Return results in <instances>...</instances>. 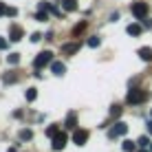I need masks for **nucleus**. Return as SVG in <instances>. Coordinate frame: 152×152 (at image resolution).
I'll return each mask as SVG.
<instances>
[{"mask_svg": "<svg viewBox=\"0 0 152 152\" xmlns=\"http://www.w3.org/2000/svg\"><path fill=\"white\" fill-rule=\"evenodd\" d=\"M7 4H4V2H0V15H7Z\"/></svg>", "mask_w": 152, "mask_h": 152, "instance_id": "24", "label": "nucleus"}, {"mask_svg": "<svg viewBox=\"0 0 152 152\" xmlns=\"http://www.w3.org/2000/svg\"><path fill=\"white\" fill-rule=\"evenodd\" d=\"M73 141H75L77 145H84L88 141V130L84 128H75V132H73Z\"/></svg>", "mask_w": 152, "mask_h": 152, "instance_id": "6", "label": "nucleus"}, {"mask_svg": "<svg viewBox=\"0 0 152 152\" xmlns=\"http://www.w3.org/2000/svg\"><path fill=\"white\" fill-rule=\"evenodd\" d=\"M121 150L124 152H137V143H132V141H124Z\"/></svg>", "mask_w": 152, "mask_h": 152, "instance_id": "13", "label": "nucleus"}, {"mask_svg": "<svg viewBox=\"0 0 152 152\" xmlns=\"http://www.w3.org/2000/svg\"><path fill=\"white\" fill-rule=\"evenodd\" d=\"M99 44H102V40H99L97 35H91V38H88V46H91V49H97Z\"/></svg>", "mask_w": 152, "mask_h": 152, "instance_id": "15", "label": "nucleus"}, {"mask_svg": "<svg viewBox=\"0 0 152 152\" xmlns=\"http://www.w3.org/2000/svg\"><path fill=\"white\" fill-rule=\"evenodd\" d=\"M66 141H69V137H66L64 132H57L55 137H53V143H51V148H53L55 152H57V150H64Z\"/></svg>", "mask_w": 152, "mask_h": 152, "instance_id": "5", "label": "nucleus"}, {"mask_svg": "<svg viewBox=\"0 0 152 152\" xmlns=\"http://www.w3.org/2000/svg\"><path fill=\"white\" fill-rule=\"evenodd\" d=\"M77 51H80V44H64L62 46V53H66V55H73Z\"/></svg>", "mask_w": 152, "mask_h": 152, "instance_id": "10", "label": "nucleus"}, {"mask_svg": "<svg viewBox=\"0 0 152 152\" xmlns=\"http://www.w3.org/2000/svg\"><path fill=\"white\" fill-rule=\"evenodd\" d=\"M62 4H64L66 11H75L77 9V0H62Z\"/></svg>", "mask_w": 152, "mask_h": 152, "instance_id": "12", "label": "nucleus"}, {"mask_svg": "<svg viewBox=\"0 0 152 152\" xmlns=\"http://www.w3.org/2000/svg\"><path fill=\"white\" fill-rule=\"evenodd\" d=\"M64 128H69V130H75V115H69V117H66V124H64Z\"/></svg>", "mask_w": 152, "mask_h": 152, "instance_id": "14", "label": "nucleus"}, {"mask_svg": "<svg viewBox=\"0 0 152 152\" xmlns=\"http://www.w3.org/2000/svg\"><path fill=\"white\" fill-rule=\"evenodd\" d=\"M7 62H9V64H18V62H20V53H9Z\"/></svg>", "mask_w": 152, "mask_h": 152, "instance_id": "19", "label": "nucleus"}, {"mask_svg": "<svg viewBox=\"0 0 152 152\" xmlns=\"http://www.w3.org/2000/svg\"><path fill=\"white\" fill-rule=\"evenodd\" d=\"M15 13H18V9H13V7H9V9H7V15H11V18H13Z\"/></svg>", "mask_w": 152, "mask_h": 152, "instance_id": "25", "label": "nucleus"}, {"mask_svg": "<svg viewBox=\"0 0 152 152\" xmlns=\"http://www.w3.org/2000/svg\"><path fill=\"white\" fill-rule=\"evenodd\" d=\"M148 132L152 134V121H148Z\"/></svg>", "mask_w": 152, "mask_h": 152, "instance_id": "28", "label": "nucleus"}, {"mask_svg": "<svg viewBox=\"0 0 152 152\" xmlns=\"http://www.w3.org/2000/svg\"><path fill=\"white\" fill-rule=\"evenodd\" d=\"M40 40H42L40 33H33V35H31V42H40Z\"/></svg>", "mask_w": 152, "mask_h": 152, "instance_id": "26", "label": "nucleus"}, {"mask_svg": "<svg viewBox=\"0 0 152 152\" xmlns=\"http://www.w3.org/2000/svg\"><path fill=\"white\" fill-rule=\"evenodd\" d=\"M126 132H128V126H126L124 121H117V124L113 126V130L108 132V137H110V139H115V137H124Z\"/></svg>", "mask_w": 152, "mask_h": 152, "instance_id": "4", "label": "nucleus"}, {"mask_svg": "<svg viewBox=\"0 0 152 152\" xmlns=\"http://www.w3.org/2000/svg\"><path fill=\"white\" fill-rule=\"evenodd\" d=\"M51 71H53L55 75H64V73H66V66L62 64V62H51Z\"/></svg>", "mask_w": 152, "mask_h": 152, "instance_id": "9", "label": "nucleus"}, {"mask_svg": "<svg viewBox=\"0 0 152 152\" xmlns=\"http://www.w3.org/2000/svg\"><path fill=\"white\" fill-rule=\"evenodd\" d=\"M22 35H24V31L20 27H15V24L9 29V40H11V42H20V40H22Z\"/></svg>", "mask_w": 152, "mask_h": 152, "instance_id": "7", "label": "nucleus"}, {"mask_svg": "<svg viewBox=\"0 0 152 152\" xmlns=\"http://www.w3.org/2000/svg\"><path fill=\"white\" fill-rule=\"evenodd\" d=\"M84 29H86V22H80V24H75V29H73V35H80Z\"/></svg>", "mask_w": 152, "mask_h": 152, "instance_id": "20", "label": "nucleus"}, {"mask_svg": "<svg viewBox=\"0 0 152 152\" xmlns=\"http://www.w3.org/2000/svg\"><path fill=\"white\" fill-rule=\"evenodd\" d=\"M35 20H38V22H46V20H49V11H44V9H40V13L35 15Z\"/></svg>", "mask_w": 152, "mask_h": 152, "instance_id": "16", "label": "nucleus"}, {"mask_svg": "<svg viewBox=\"0 0 152 152\" xmlns=\"http://www.w3.org/2000/svg\"><path fill=\"white\" fill-rule=\"evenodd\" d=\"M139 152H150V150H139Z\"/></svg>", "mask_w": 152, "mask_h": 152, "instance_id": "30", "label": "nucleus"}, {"mask_svg": "<svg viewBox=\"0 0 152 152\" xmlns=\"http://www.w3.org/2000/svg\"><path fill=\"white\" fill-rule=\"evenodd\" d=\"M145 99H148V93H145V91H141V88H132V91L128 93V97H126V102L134 106V104H143Z\"/></svg>", "mask_w": 152, "mask_h": 152, "instance_id": "1", "label": "nucleus"}, {"mask_svg": "<svg viewBox=\"0 0 152 152\" xmlns=\"http://www.w3.org/2000/svg\"><path fill=\"white\" fill-rule=\"evenodd\" d=\"M137 143L141 145V148H145V145H150V143H148V137H139V141H137Z\"/></svg>", "mask_w": 152, "mask_h": 152, "instance_id": "23", "label": "nucleus"}, {"mask_svg": "<svg viewBox=\"0 0 152 152\" xmlns=\"http://www.w3.org/2000/svg\"><path fill=\"white\" fill-rule=\"evenodd\" d=\"M130 11L137 20H145V15H148V2H143V0H139V2H132V7H130Z\"/></svg>", "mask_w": 152, "mask_h": 152, "instance_id": "2", "label": "nucleus"}, {"mask_svg": "<svg viewBox=\"0 0 152 152\" xmlns=\"http://www.w3.org/2000/svg\"><path fill=\"white\" fill-rule=\"evenodd\" d=\"M31 137H33V132H31V130H29V128H24V130H20V139H22V141H29Z\"/></svg>", "mask_w": 152, "mask_h": 152, "instance_id": "17", "label": "nucleus"}, {"mask_svg": "<svg viewBox=\"0 0 152 152\" xmlns=\"http://www.w3.org/2000/svg\"><path fill=\"white\" fill-rule=\"evenodd\" d=\"M128 35H141V24H128Z\"/></svg>", "mask_w": 152, "mask_h": 152, "instance_id": "11", "label": "nucleus"}, {"mask_svg": "<svg viewBox=\"0 0 152 152\" xmlns=\"http://www.w3.org/2000/svg\"><path fill=\"white\" fill-rule=\"evenodd\" d=\"M110 115H113V117H119V115H121V106H117V104H115V106L110 108Z\"/></svg>", "mask_w": 152, "mask_h": 152, "instance_id": "22", "label": "nucleus"}, {"mask_svg": "<svg viewBox=\"0 0 152 152\" xmlns=\"http://www.w3.org/2000/svg\"><path fill=\"white\" fill-rule=\"evenodd\" d=\"M150 152H152V143H150Z\"/></svg>", "mask_w": 152, "mask_h": 152, "instance_id": "31", "label": "nucleus"}, {"mask_svg": "<svg viewBox=\"0 0 152 152\" xmlns=\"http://www.w3.org/2000/svg\"><path fill=\"white\" fill-rule=\"evenodd\" d=\"M51 62H53V53H51V51H42V53H38V57L33 60V66L35 69H42V66L51 64Z\"/></svg>", "mask_w": 152, "mask_h": 152, "instance_id": "3", "label": "nucleus"}, {"mask_svg": "<svg viewBox=\"0 0 152 152\" xmlns=\"http://www.w3.org/2000/svg\"><path fill=\"white\" fill-rule=\"evenodd\" d=\"M7 152H15V148H9V150H7Z\"/></svg>", "mask_w": 152, "mask_h": 152, "instance_id": "29", "label": "nucleus"}, {"mask_svg": "<svg viewBox=\"0 0 152 152\" xmlns=\"http://www.w3.org/2000/svg\"><path fill=\"white\" fill-rule=\"evenodd\" d=\"M57 132H60V130H57V126H49V128H46V134H49L51 139H53Z\"/></svg>", "mask_w": 152, "mask_h": 152, "instance_id": "21", "label": "nucleus"}, {"mask_svg": "<svg viewBox=\"0 0 152 152\" xmlns=\"http://www.w3.org/2000/svg\"><path fill=\"white\" fill-rule=\"evenodd\" d=\"M137 53H139V57L143 62H152V49H150V46H141Z\"/></svg>", "mask_w": 152, "mask_h": 152, "instance_id": "8", "label": "nucleus"}, {"mask_svg": "<svg viewBox=\"0 0 152 152\" xmlns=\"http://www.w3.org/2000/svg\"><path fill=\"white\" fill-rule=\"evenodd\" d=\"M2 49H7V40L0 38V51H2Z\"/></svg>", "mask_w": 152, "mask_h": 152, "instance_id": "27", "label": "nucleus"}, {"mask_svg": "<svg viewBox=\"0 0 152 152\" xmlns=\"http://www.w3.org/2000/svg\"><path fill=\"white\" fill-rule=\"evenodd\" d=\"M35 97H38V91L35 88H27V102H35Z\"/></svg>", "mask_w": 152, "mask_h": 152, "instance_id": "18", "label": "nucleus"}]
</instances>
